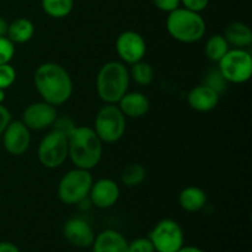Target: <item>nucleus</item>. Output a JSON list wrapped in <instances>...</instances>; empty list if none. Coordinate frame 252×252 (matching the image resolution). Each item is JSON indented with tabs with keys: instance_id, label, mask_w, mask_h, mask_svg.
<instances>
[{
	"instance_id": "nucleus-1",
	"label": "nucleus",
	"mask_w": 252,
	"mask_h": 252,
	"mask_svg": "<svg viewBox=\"0 0 252 252\" xmlns=\"http://www.w3.org/2000/svg\"><path fill=\"white\" fill-rule=\"evenodd\" d=\"M34 88L42 101L53 106H61L73 94V80L65 68L53 62L41 64L33 75Z\"/></svg>"
},
{
	"instance_id": "nucleus-2",
	"label": "nucleus",
	"mask_w": 252,
	"mask_h": 252,
	"mask_svg": "<svg viewBox=\"0 0 252 252\" xmlns=\"http://www.w3.org/2000/svg\"><path fill=\"white\" fill-rule=\"evenodd\" d=\"M68 157L75 167L91 170L101 161L103 143L94 128L88 126L74 127L68 135Z\"/></svg>"
},
{
	"instance_id": "nucleus-3",
	"label": "nucleus",
	"mask_w": 252,
	"mask_h": 252,
	"mask_svg": "<svg viewBox=\"0 0 252 252\" xmlns=\"http://www.w3.org/2000/svg\"><path fill=\"white\" fill-rule=\"evenodd\" d=\"M129 81V70L122 62H107L96 76V91L105 103H117L128 91Z\"/></svg>"
},
{
	"instance_id": "nucleus-4",
	"label": "nucleus",
	"mask_w": 252,
	"mask_h": 252,
	"mask_svg": "<svg viewBox=\"0 0 252 252\" xmlns=\"http://www.w3.org/2000/svg\"><path fill=\"white\" fill-rule=\"evenodd\" d=\"M166 29L170 36L182 43H194L203 38L206 33V21L201 12H194L185 7H177L169 12Z\"/></svg>"
},
{
	"instance_id": "nucleus-5",
	"label": "nucleus",
	"mask_w": 252,
	"mask_h": 252,
	"mask_svg": "<svg viewBox=\"0 0 252 252\" xmlns=\"http://www.w3.org/2000/svg\"><path fill=\"white\" fill-rule=\"evenodd\" d=\"M94 184L90 170L74 167L61 179L58 185V197L64 204L73 206L85 201Z\"/></svg>"
},
{
	"instance_id": "nucleus-6",
	"label": "nucleus",
	"mask_w": 252,
	"mask_h": 252,
	"mask_svg": "<svg viewBox=\"0 0 252 252\" xmlns=\"http://www.w3.org/2000/svg\"><path fill=\"white\" fill-rule=\"evenodd\" d=\"M127 127L126 116L116 103H105L95 117L94 130L102 143H116L123 138Z\"/></svg>"
},
{
	"instance_id": "nucleus-7",
	"label": "nucleus",
	"mask_w": 252,
	"mask_h": 252,
	"mask_svg": "<svg viewBox=\"0 0 252 252\" xmlns=\"http://www.w3.org/2000/svg\"><path fill=\"white\" fill-rule=\"evenodd\" d=\"M218 70L226 83L244 84L252 75V57L245 48H233L218 62Z\"/></svg>"
},
{
	"instance_id": "nucleus-8",
	"label": "nucleus",
	"mask_w": 252,
	"mask_h": 252,
	"mask_svg": "<svg viewBox=\"0 0 252 252\" xmlns=\"http://www.w3.org/2000/svg\"><path fill=\"white\" fill-rule=\"evenodd\" d=\"M38 160L47 169H57L68 158V137L57 129L47 133L39 142Z\"/></svg>"
},
{
	"instance_id": "nucleus-9",
	"label": "nucleus",
	"mask_w": 252,
	"mask_h": 252,
	"mask_svg": "<svg viewBox=\"0 0 252 252\" xmlns=\"http://www.w3.org/2000/svg\"><path fill=\"white\" fill-rule=\"evenodd\" d=\"M157 252H177L185 245L184 229L174 219H162L149 233Z\"/></svg>"
},
{
	"instance_id": "nucleus-10",
	"label": "nucleus",
	"mask_w": 252,
	"mask_h": 252,
	"mask_svg": "<svg viewBox=\"0 0 252 252\" xmlns=\"http://www.w3.org/2000/svg\"><path fill=\"white\" fill-rule=\"evenodd\" d=\"M116 52L121 61L126 64L143 61L147 53V43L144 37L135 31H125L116 39Z\"/></svg>"
},
{
	"instance_id": "nucleus-11",
	"label": "nucleus",
	"mask_w": 252,
	"mask_h": 252,
	"mask_svg": "<svg viewBox=\"0 0 252 252\" xmlns=\"http://www.w3.org/2000/svg\"><path fill=\"white\" fill-rule=\"evenodd\" d=\"M57 117L56 106L41 101L27 106L22 112L21 121L30 130H44L53 126Z\"/></svg>"
},
{
	"instance_id": "nucleus-12",
	"label": "nucleus",
	"mask_w": 252,
	"mask_h": 252,
	"mask_svg": "<svg viewBox=\"0 0 252 252\" xmlns=\"http://www.w3.org/2000/svg\"><path fill=\"white\" fill-rule=\"evenodd\" d=\"M1 137L4 149L12 157L25 154L31 144V133L22 121H11Z\"/></svg>"
},
{
	"instance_id": "nucleus-13",
	"label": "nucleus",
	"mask_w": 252,
	"mask_h": 252,
	"mask_svg": "<svg viewBox=\"0 0 252 252\" xmlns=\"http://www.w3.org/2000/svg\"><path fill=\"white\" fill-rule=\"evenodd\" d=\"M63 235L71 246L79 249L91 248L95 240L94 229L85 219L74 217L68 219L63 226Z\"/></svg>"
},
{
	"instance_id": "nucleus-14",
	"label": "nucleus",
	"mask_w": 252,
	"mask_h": 252,
	"mask_svg": "<svg viewBox=\"0 0 252 252\" xmlns=\"http://www.w3.org/2000/svg\"><path fill=\"white\" fill-rule=\"evenodd\" d=\"M120 194V187L113 180L101 179L93 184L89 198L91 203L97 208L107 209L117 203Z\"/></svg>"
},
{
	"instance_id": "nucleus-15",
	"label": "nucleus",
	"mask_w": 252,
	"mask_h": 252,
	"mask_svg": "<svg viewBox=\"0 0 252 252\" xmlns=\"http://www.w3.org/2000/svg\"><path fill=\"white\" fill-rule=\"evenodd\" d=\"M220 94L206 84L194 86L187 95V102L197 112H211L218 106Z\"/></svg>"
},
{
	"instance_id": "nucleus-16",
	"label": "nucleus",
	"mask_w": 252,
	"mask_h": 252,
	"mask_svg": "<svg viewBox=\"0 0 252 252\" xmlns=\"http://www.w3.org/2000/svg\"><path fill=\"white\" fill-rule=\"evenodd\" d=\"M117 103L123 115L129 118L144 117L150 108V101L148 96L139 91L134 93L127 91Z\"/></svg>"
},
{
	"instance_id": "nucleus-17",
	"label": "nucleus",
	"mask_w": 252,
	"mask_h": 252,
	"mask_svg": "<svg viewBox=\"0 0 252 252\" xmlns=\"http://www.w3.org/2000/svg\"><path fill=\"white\" fill-rule=\"evenodd\" d=\"M93 252H128V241L117 230L106 229L95 236Z\"/></svg>"
},
{
	"instance_id": "nucleus-18",
	"label": "nucleus",
	"mask_w": 252,
	"mask_h": 252,
	"mask_svg": "<svg viewBox=\"0 0 252 252\" xmlns=\"http://www.w3.org/2000/svg\"><path fill=\"white\" fill-rule=\"evenodd\" d=\"M179 204L184 211L196 213L202 211L207 204V193L197 186L185 187L179 194Z\"/></svg>"
},
{
	"instance_id": "nucleus-19",
	"label": "nucleus",
	"mask_w": 252,
	"mask_h": 252,
	"mask_svg": "<svg viewBox=\"0 0 252 252\" xmlns=\"http://www.w3.org/2000/svg\"><path fill=\"white\" fill-rule=\"evenodd\" d=\"M223 36L228 41L229 46H234V48H246L252 43V31L244 22L236 21L229 24Z\"/></svg>"
},
{
	"instance_id": "nucleus-20",
	"label": "nucleus",
	"mask_w": 252,
	"mask_h": 252,
	"mask_svg": "<svg viewBox=\"0 0 252 252\" xmlns=\"http://www.w3.org/2000/svg\"><path fill=\"white\" fill-rule=\"evenodd\" d=\"M34 25L26 17H19L9 24L6 37L12 43H26L33 37Z\"/></svg>"
},
{
	"instance_id": "nucleus-21",
	"label": "nucleus",
	"mask_w": 252,
	"mask_h": 252,
	"mask_svg": "<svg viewBox=\"0 0 252 252\" xmlns=\"http://www.w3.org/2000/svg\"><path fill=\"white\" fill-rule=\"evenodd\" d=\"M229 47L230 46H229L225 37L223 34L217 33L207 39L206 44H204V53H206V57L209 61L218 63L225 56L226 52L230 49Z\"/></svg>"
},
{
	"instance_id": "nucleus-22",
	"label": "nucleus",
	"mask_w": 252,
	"mask_h": 252,
	"mask_svg": "<svg viewBox=\"0 0 252 252\" xmlns=\"http://www.w3.org/2000/svg\"><path fill=\"white\" fill-rule=\"evenodd\" d=\"M43 11L53 19L68 16L74 7V0H41Z\"/></svg>"
},
{
	"instance_id": "nucleus-23",
	"label": "nucleus",
	"mask_w": 252,
	"mask_h": 252,
	"mask_svg": "<svg viewBox=\"0 0 252 252\" xmlns=\"http://www.w3.org/2000/svg\"><path fill=\"white\" fill-rule=\"evenodd\" d=\"M129 78L138 85L148 86L154 81V69L147 62H137V63L132 64V68L129 70Z\"/></svg>"
},
{
	"instance_id": "nucleus-24",
	"label": "nucleus",
	"mask_w": 252,
	"mask_h": 252,
	"mask_svg": "<svg viewBox=\"0 0 252 252\" xmlns=\"http://www.w3.org/2000/svg\"><path fill=\"white\" fill-rule=\"evenodd\" d=\"M147 170L140 164H129L123 169L121 179L126 187H137L144 182Z\"/></svg>"
},
{
	"instance_id": "nucleus-25",
	"label": "nucleus",
	"mask_w": 252,
	"mask_h": 252,
	"mask_svg": "<svg viewBox=\"0 0 252 252\" xmlns=\"http://www.w3.org/2000/svg\"><path fill=\"white\" fill-rule=\"evenodd\" d=\"M16 80V70L10 63L0 64V89H9Z\"/></svg>"
},
{
	"instance_id": "nucleus-26",
	"label": "nucleus",
	"mask_w": 252,
	"mask_h": 252,
	"mask_svg": "<svg viewBox=\"0 0 252 252\" xmlns=\"http://www.w3.org/2000/svg\"><path fill=\"white\" fill-rule=\"evenodd\" d=\"M15 56V44L7 37H0V64L10 63Z\"/></svg>"
},
{
	"instance_id": "nucleus-27",
	"label": "nucleus",
	"mask_w": 252,
	"mask_h": 252,
	"mask_svg": "<svg viewBox=\"0 0 252 252\" xmlns=\"http://www.w3.org/2000/svg\"><path fill=\"white\" fill-rule=\"evenodd\" d=\"M128 252H157L149 238H137L128 243Z\"/></svg>"
},
{
	"instance_id": "nucleus-28",
	"label": "nucleus",
	"mask_w": 252,
	"mask_h": 252,
	"mask_svg": "<svg viewBox=\"0 0 252 252\" xmlns=\"http://www.w3.org/2000/svg\"><path fill=\"white\" fill-rule=\"evenodd\" d=\"M207 76H208V78L206 79V83H204L206 85L213 88L214 90L218 91L219 94H220L221 90H224V89H225L226 81H225V79L221 76L220 71H219V70L211 71V73H209Z\"/></svg>"
},
{
	"instance_id": "nucleus-29",
	"label": "nucleus",
	"mask_w": 252,
	"mask_h": 252,
	"mask_svg": "<svg viewBox=\"0 0 252 252\" xmlns=\"http://www.w3.org/2000/svg\"><path fill=\"white\" fill-rule=\"evenodd\" d=\"M52 127H53V129H57L59 130V132L68 135L69 133L73 130V128L75 127V123H74L69 117H57V120L54 121Z\"/></svg>"
},
{
	"instance_id": "nucleus-30",
	"label": "nucleus",
	"mask_w": 252,
	"mask_h": 252,
	"mask_svg": "<svg viewBox=\"0 0 252 252\" xmlns=\"http://www.w3.org/2000/svg\"><path fill=\"white\" fill-rule=\"evenodd\" d=\"M185 9H189L194 12H201L208 6L209 0H180Z\"/></svg>"
},
{
	"instance_id": "nucleus-31",
	"label": "nucleus",
	"mask_w": 252,
	"mask_h": 252,
	"mask_svg": "<svg viewBox=\"0 0 252 252\" xmlns=\"http://www.w3.org/2000/svg\"><path fill=\"white\" fill-rule=\"evenodd\" d=\"M153 2H154V5L160 11L167 12V14L176 10L177 7H180V4H181L180 0H153Z\"/></svg>"
},
{
	"instance_id": "nucleus-32",
	"label": "nucleus",
	"mask_w": 252,
	"mask_h": 252,
	"mask_svg": "<svg viewBox=\"0 0 252 252\" xmlns=\"http://www.w3.org/2000/svg\"><path fill=\"white\" fill-rule=\"evenodd\" d=\"M11 121V112L4 105H0V137H1L4 130L6 129V127Z\"/></svg>"
},
{
	"instance_id": "nucleus-33",
	"label": "nucleus",
	"mask_w": 252,
	"mask_h": 252,
	"mask_svg": "<svg viewBox=\"0 0 252 252\" xmlns=\"http://www.w3.org/2000/svg\"><path fill=\"white\" fill-rule=\"evenodd\" d=\"M0 252H21L15 244L10 241H1L0 243Z\"/></svg>"
},
{
	"instance_id": "nucleus-34",
	"label": "nucleus",
	"mask_w": 252,
	"mask_h": 252,
	"mask_svg": "<svg viewBox=\"0 0 252 252\" xmlns=\"http://www.w3.org/2000/svg\"><path fill=\"white\" fill-rule=\"evenodd\" d=\"M7 29H9V22L4 17H0V37H6Z\"/></svg>"
},
{
	"instance_id": "nucleus-35",
	"label": "nucleus",
	"mask_w": 252,
	"mask_h": 252,
	"mask_svg": "<svg viewBox=\"0 0 252 252\" xmlns=\"http://www.w3.org/2000/svg\"><path fill=\"white\" fill-rule=\"evenodd\" d=\"M177 252H204L202 249L197 248V246H182Z\"/></svg>"
},
{
	"instance_id": "nucleus-36",
	"label": "nucleus",
	"mask_w": 252,
	"mask_h": 252,
	"mask_svg": "<svg viewBox=\"0 0 252 252\" xmlns=\"http://www.w3.org/2000/svg\"><path fill=\"white\" fill-rule=\"evenodd\" d=\"M4 101H5V90L4 89H0V105H2Z\"/></svg>"
}]
</instances>
